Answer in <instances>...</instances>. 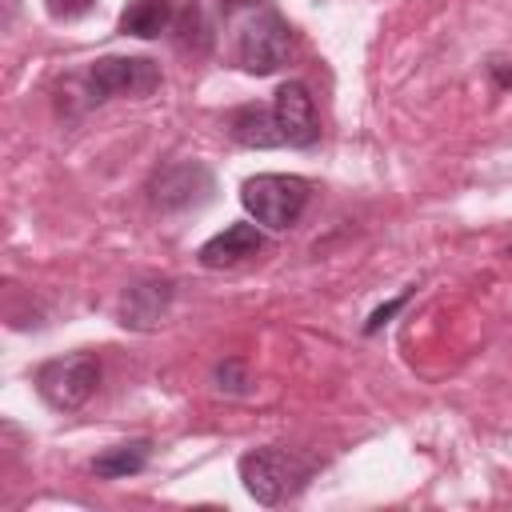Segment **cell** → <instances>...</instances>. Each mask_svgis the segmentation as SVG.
<instances>
[{
    "mask_svg": "<svg viewBox=\"0 0 512 512\" xmlns=\"http://www.w3.org/2000/svg\"><path fill=\"white\" fill-rule=\"evenodd\" d=\"M92 4H96V0H44L48 16H56V20H76V16H84Z\"/></svg>",
    "mask_w": 512,
    "mask_h": 512,
    "instance_id": "obj_12",
    "label": "cell"
},
{
    "mask_svg": "<svg viewBox=\"0 0 512 512\" xmlns=\"http://www.w3.org/2000/svg\"><path fill=\"white\" fill-rule=\"evenodd\" d=\"M148 456H152V440H128V444H116V448L100 452V456L92 460V472H96L100 480H124V476L144 472Z\"/></svg>",
    "mask_w": 512,
    "mask_h": 512,
    "instance_id": "obj_10",
    "label": "cell"
},
{
    "mask_svg": "<svg viewBox=\"0 0 512 512\" xmlns=\"http://www.w3.org/2000/svg\"><path fill=\"white\" fill-rule=\"evenodd\" d=\"M228 136L236 144H244V148H276V144H284L272 104H240V108H232L228 112Z\"/></svg>",
    "mask_w": 512,
    "mask_h": 512,
    "instance_id": "obj_8",
    "label": "cell"
},
{
    "mask_svg": "<svg viewBox=\"0 0 512 512\" xmlns=\"http://www.w3.org/2000/svg\"><path fill=\"white\" fill-rule=\"evenodd\" d=\"M272 112H276L280 140H284L288 148H308V144H316V136H320V120H316L312 92H308L300 80H288V84L276 88V96H272Z\"/></svg>",
    "mask_w": 512,
    "mask_h": 512,
    "instance_id": "obj_6",
    "label": "cell"
},
{
    "mask_svg": "<svg viewBox=\"0 0 512 512\" xmlns=\"http://www.w3.org/2000/svg\"><path fill=\"white\" fill-rule=\"evenodd\" d=\"M96 384H100V364L92 352H68L36 368V392L56 412H76L96 392Z\"/></svg>",
    "mask_w": 512,
    "mask_h": 512,
    "instance_id": "obj_4",
    "label": "cell"
},
{
    "mask_svg": "<svg viewBox=\"0 0 512 512\" xmlns=\"http://www.w3.org/2000/svg\"><path fill=\"white\" fill-rule=\"evenodd\" d=\"M232 60L248 76H272L292 56V28L268 0H228L224 4Z\"/></svg>",
    "mask_w": 512,
    "mask_h": 512,
    "instance_id": "obj_1",
    "label": "cell"
},
{
    "mask_svg": "<svg viewBox=\"0 0 512 512\" xmlns=\"http://www.w3.org/2000/svg\"><path fill=\"white\" fill-rule=\"evenodd\" d=\"M256 252H264V232L256 224L240 220V224H228L224 232H216L212 240H204L196 256H200L204 268H232V264H240Z\"/></svg>",
    "mask_w": 512,
    "mask_h": 512,
    "instance_id": "obj_7",
    "label": "cell"
},
{
    "mask_svg": "<svg viewBox=\"0 0 512 512\" xmlns=\"http://www.w3.org/2000/svg\"><path fill=\"white\" fill-rule=\"evenodd\" d=\"M308 472V460L288 448H252L240 456V480L256 504H284L304 488Z\"/></svg>",
    "mask_w": 512,
    "mask_h": 512,
    "instance_id": "obj_3",
    "label": "cell"
},
{
    "mask_svg": "<svg viewBox=\"0 0 512 512\" xmlns=\"http://www.w3.org/2000/svg\"><path fill=\"white\" fill-rule=\"evenodd\" d=\"M160 88V68L148 56H100L88 68V100H112V96H148Z\"/></svg>",
    "mask_w": 512,
    "mask_h": 512,
    "instance_id": "obj_5",
    "label": "cell"
},
{
    "mask_svg": "<svg viewBox=\"0 0 512 512\" xmlns=\"http://www.w3.org/2000/svg\"><path fill=\"white\" fill-rule=\"evenodd\" d=\"M172 24V4L168 0H128L120 12V32L152 40Z\"/></svg>",
    "mask_w": 512,
    "mask_h": 512,
    "instance_id": "obj_11",
    "label": "cell"
},
{
    "mask_svg": "<svg viewBox=\"0 0 512 512\" xmlns=\"http://www.w3.org/2000/svg\"><path fill=\"white\" fill-rule=\"evenodd\" d=\"M240 200L260 228L288 232L300 220V212L308 208V180L288 176V172H260V176L244 180Z\"/></svg>",
    "mask_w": 512,
    "mask_h": 512,
    "instance_id": "obj_2",
    "label": "cell"
},
{
    "mask_svg": "<svg viewBox=\"0 0 512 512\" xmlns=\"http://www.w3.org/2000/svg\"><path fill=\"white\" fill-rule=\"evenodd\" d=\"M168 300H172V284H168V280L136 284V288H128L124 300H120V324H124V328H152V324L164 316Z\"/></svg>",
    "mask_w": 512,
    "mask_h": 512,
    "instance_id": "obj_9",
    "label": "cell"
}]
</instances>
